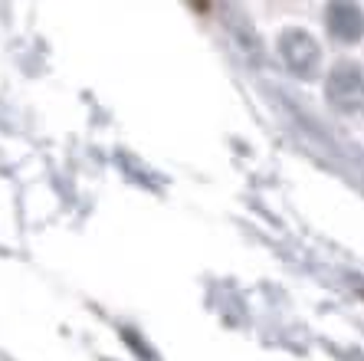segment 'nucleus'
Listing matches in <instances>:
<instances>
[{
	"label": "nucleus",
	"mask_w": 364,
	"mask_h": 361,
	"mask_svg": "<svg viewBox=\"0 0 364 361\" xmlns=\"http://www.w3.org/2000/svg\"><path fill=\"white\" fill-rule=\"evenodd\" d=\"M364 76L361 66L351 59H341L338 66H331L328 79H325V95L338 112L345 115H358L361 112V99H364Z\"/></svg>",
	"instance_id": "f257e3e1"
},
{
	"label": "nucleus",
	"mask_w": 364,
	"mask_h": 361,
	"mask_svg": "<svg viewBox=\"0 0 364 361\" xmlns=\"http://www.w3.org/2000/svg\"><path fill=\"white\" fill-rule=\"evenodd\" d=\"M279 56L286 63L289 73H296V76L309 79L315 76V69H318V59H322V50H318V43H315L312 33H305V30H286L279 36Z\"/></svg>",
	"instance_id": "f03ea898"
},
{
	"label": "nucleus",
	"mask_w": 364,
	"mask_h": 361,
	"mask_svg": "<svg viewBox=\"0 0 364 361\" xmlns=\"http://www.w3.org/2000/svg\"><path fill=\"white\" fill-rule=\"evenodd\" d=\"M325 20H328V30L335 40L345 43L361 40V7L358 4H328Z\"/></svg>",
	"instance_id": "7ed1b4c3"
}]
</instances>
